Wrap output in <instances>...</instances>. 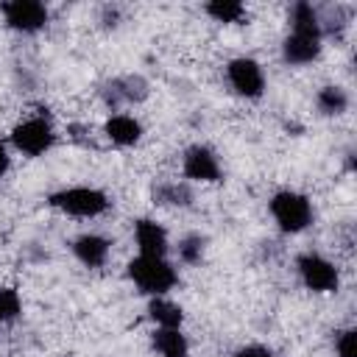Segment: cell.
Masks as SVG:
<instances>
[{"mask_svg": "<svg viewBox=\"0 0 357 357\" xmlns=\"http://www.w3.org/2000/svg\"><path fill=\"white\" fill-rule=\"evenodd\" d=\"M287 22H290V33L282 39L284 64L307 67V64L318 61V56L324 50V17H321V11L312 3L298 0L290 6Z\"/></svg>", "mask_w": 357, "mask_h": 357, "instance_id": "cell-1", "label": "cell"}, {"mask_svg": "<svg viewBox=\"0 0 357 357\" xmlns=\"http://www.w3.org/2000/svg\"><path fill=\"white\" fill-rule=\"evenodd\" d=\"M126 273L134 282V287L139 293H145L148 298L167 296L178 284V271H176V265L167 257H145V254H137L126 265Z\"/></svg>", "mask_w": 357, "mask_h": 357, "instance_id": "cell-2", "label": "cell"}, {"mask_svg": "<svg viewBox=\"0 0 357 357\" xmlns=\"http://www.w3.org/2000/svg\"><path fill=\"white\" fill-rule=\"evenodd\" d=\"M47 204L67 215V218H78V220H92L100 218L112 201L100 187H89V184H75V187H61L56 192L47 195Z\"/></svg>", "mask_w": 357, "mask_h": 357, "instance_id": "cell-3", "label": "cell"}, {"mask_svg": "<svg viewBox=\"0 0 357 357\" xmlns=\"http://www.w3.org/2000/svg\"><path fill=\"white\" fill-rule=\"evenodd\" d=\"M268 212L276 223V229L282 234H301L310 229L312 218H315V209H312V201L298 192V190H276L268 201Z\"/></svg>", "mask_w": 357, "mask_h": 357, "instance_id": "cell-4", "label": "cell"}, {"mask_svg": "<svg viewBox=\"0 0 357 357\" xmlns=\"http://www.w3.org/2000/svg\"><path fill=\"white\" fill-rule=\"evenodd\" d=\"M56 139H59V134L45 114L25 117L11 128V145H14V151H20L25 156H45L56 145Z\"/></svg>", "mask_w": 357, "mask_h": 357, "instance_id": "cell-5", "label": "cell"}, {"mask_svg": "<svg viewBox=\"0 0 357 357\" xmlns=\"http://www.w3.org/2000/svg\"><path fill=\"white\" fill-rule=\"evenodd\" d=\"M226 81L237 98L259 100L265 95V73L262 64L251 56H234L226 61Z\"/></svg>", "mask_w": 357, "mask_h": 357, "instance_id": "cell-6", "label": "cell"}, {"mask_svg": "<svg viewBox=\"0 0 357 357\" xmlns=\"http://www.w3.org/2000/svg\"><path fill=\"white\" fill-rule=\"evenodd\" d=\"M296 273L310 293H335L340 284V273H337L335 262L315 251L296 257Z\"/></svg>", "mask_w": 357, "mask_h": 357, "instance_id": "cell-7", "label": "cell"}, {"mask_svg": "<svg viewBox=\"0 0 357 357\" xmlns=\"http://www.w3.org/2000/svg\"><path fill=\"white\" fill-rule=\"evenodd\" d=\"M0 14H3L6 28L17 31V33H25V36L45 31L47 22H50V11L39 0H8V3L0 6Z\"/></svg>", "mask_w": 357, "mask_h": 357, "instance_id": "cell-8", "label": "cell"}, {"mask_svg": "<svg viewBox=\"0 0 357 357\" xmlns=\"http://www.w3.org/2000/svg\"><path fill=\"white\" fill-rule=\"evenodd\" d=\"M181 173L187 181H198V184H218L223 178L218 153L204 142H195L181 153Z\"/></svg>", "mask_w": 357, "mask_h": 357, "instance_id": "cell-9", "label": "cell"}, {"mask_svg": "<svg viewBox=\"0 0 357 357\" xmlns=\"http://www.w3.org/2000/svg\"><path fill=\"white\" fill-rule=\"evenodd\" d=\"M148 98V81L142 75H114L100 86V100L106 103L109 112H120L123 106L142 103Z\"/></svg>", "mask_w": 357, "mask_h": 357, "instance_id": "cell-10", "label": "cell"}, {"mask_svg": "<svg viewBox=\"0 0 357 357\" xmlns=\"http://www.w3.org/2000/svg\"><path fill=\"white\" fill-rule=\"evenodd\" d=\"M70 251H73V257H75L84 268L98 271V268H103V265L109 262L112 243H109V237H103V234H98V231H84V234L73 237Z\"/></svg>", "mask_w": 357, "mask_h": 357, "instance_id": "cell-11", "label": "cell"}, {"mask_svg": "<svg viewBox=\"0 0 357 357\" xmlns=\"http://www.w3.org/2000/svg\"><path fill=\"white\" fill-rule=\"evenodd\" d=\"M134 243H137V251L145 257H167V251H170L167 229L153 218L134 220Z\"/></svg>", "mask_w": 357, "mask_h": 357, "instance_id": "cell-12", "label": "cell"}, {"mask_svg": "<svg viewBox=\"0 0 357 357\" xmlns=\"http://www.w3.org/2000/svg\"><path fill=\"white\" fill-rule=\"evenodd\" d=\"M103 137L117 145V148H131L142 139V123L134 117V114H126V112H114L106 117L103 123Z\"/></svg>", "mask_w": 357, "mask_h": 357, "instance_id": "cell-13", "label": "cell"}, {"mask_svg": "<svg viewBox=\"0 0 357 357\" xmlns=\"http://www.w3.org/2000/svg\"><path fill=\"white\" fill-rule=\"evenodd\" d=\"M148 318L156 324V329H181L184 310H181V304L170 301L167 296H153V298H148Z\"/></svg>", "mask_w": 357, "mask_h": 357, "instance_id": "cell-14", "label": "cell"}, {"mask_svg": "<svg viewBox=\"0 0 357 357\" xmlns=\"http://www.w3.org/2000/svg\"><path fill=\"white\" fill-rule=\"evenodd\" d=\"M151 346L159 357H190V340L181 329H153Z\"/></svg>", "mask_w": 357, "mask_h": 357, "instance_id": "cell-15", "label": "cell"}, {"mask_svg": "<svg viewBox=\"0 0 357 357\" xmlns=\"http://www.w3.org/2000/svg\"><path fill=\"white\" fill-rule=\"evenodd\" d=\"M153 204L159 206H190L192 204V187L187 181H159L153 190Z\"/></svg>", "mask_w": 357, "mask_h": 357, "instance_id": "cell-16", "label": "cell"}, {"mask_svg": "<svg viewBox=\"0 0 357 357\" xmlns=\"http://www.w3.org/2000/svg\"><path fill=\"white\" fill-rule=\"evenodd\" d=\"M315 109L324 114V117H337L349 109V92L337 84H326L318 89L315 95Z\"/></svg>", "mask_w": 357, "mask_h": 357, "instance_id": "cell-17", "label": "cell"}, {"mask_svg": "<svg viewBox=\"0 0 357 357\" xmlns=\"http://www.w3.org/2000/svg\"><path fill=\"white\" fill-rule=\"evenodd\" d=\"M204 14L212 17L215 22H223V25H234V22H243L248 17V11L240 0H209L204 6Z\"/></svg>", "mask_w": 357, "mask_h": 357, "instance_id": "cell-18", "label": "cell"}, {"mask_svg": "<svg viewBox=\"0 0 357 357\" xmlns=\"http://www.w3.org/2000/svg\"><path fill=\"white\" fill-rule=\"evenodd\" d=\"M176 254H178V262H184V265H201L204 254H206V237L198 231L184 234L176 245Z\"/></svg>", "mask_w": 357, "mask_h": 357, "instance_id": "cell-19", "label": "cell"}, {"mask_svg": "<svg viewBox=\"0 0 357 357\" xmlns=\"http://www.w3.org/2000/svg\"><path fill=\"white\" fill-rule=\"evenodd\" d=\"M22 312V298L14 287H0V326L17 321Z\"/></svg>", "mask_w": 357, "mask_h": 357, "instance_id": "cell-20", "label": "cell"}, {"mask_svg": "<svg viewBox=\"0 0 357 357\" xmlns=\"http://www.w3.org/2000/svg\"><path fill=\"white\" fill-rule=\"evenodd\" d=\"M335 354L337 357H357V332L343 329L335 335Z\"/></svg>", "mask_w": 357, "mask_h": 357, "instance_id": "cell-21", "label": "cell"}, {"mask_svg": "<svg viewBox=\"0 0 357 357\" xmlns=\"http://www.w3.org/2000/svg\"><path fill=\"white\" fill-rule=\"evenodd\" d=\"M231 357H276V354L262 343H248V346H240Z\"/></svg>", "mask_w": 357, "mask_h": 357, "instance_id": "cell-22", "label": "cell"}, {"mask_svg": "<svg viewBox=\"0 0 357 357\" xmlns=\"http://www.w3.org/2000/svg\"><path fill=\"white\" fill-rule=\"evenodd\" d=\"M8 170H11V151H8V145L0 139V178H3Z\"/></svg>", "mask_w": 357, "mask_h": 357, "instance_id": "cell-23", "label": "cell"}]
</instances>
